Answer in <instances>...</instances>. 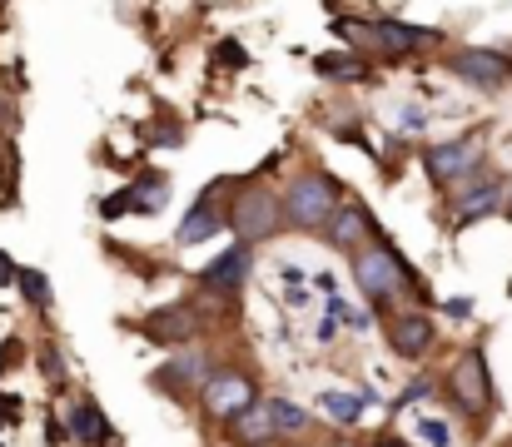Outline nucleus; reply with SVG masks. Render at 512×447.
<instances>
[{"mask_svg": "<svg viewBox=\"0 0 512 447\" xmlns=\"http://www.w3.org/2000/svg\"><path fill=\"white\" fill-rule=\"evenodd\" d=\"M229 433H234V443L239 447H259V443H274V423H269V413L254 403L249 413H239L234 423H229Z\"/></svg>", "mask_w": 512, "mask_h": 447, "instance_id": "obj_16", "label": "nucleus"}, {"mask_svg": "<svg viewBox=\"0 0 512 447\" xmlns=\"http://www.w3.org/2000/svg\"><path fill=\"white\" fill-rule=\"evenodd\" d=\"M478 164H483V145H478V140H448V145H433L423 154V169H428L438 184H458V179H468Z\"/></svg>", "mask_w": 512, "mask_h": 447, "instance_id": "obj_6", "label": "nucleus"}, {"mask_svg": "<svg viewBox=\"0 0 512 447\" xmlns=\"http://www.w3.org/2000/svg\"><path fill=\"white\" fill-rule=\"evenodd\" d=\"M125 209H135V204H130V189H120L115 199H105V204H100V214H105V219H115V214H125Z\"/></svg>", "mask_w": 512, "mask_h": 447, "instance_id": "obj_24", "label": "nucleus"}, {"mask_svg": "<svg viewBox=\"0 0 512 447\" xmlns=\"http://www.w3.org/2000/svg\"><path fill=\"white\" fill-rule=\"evenodd\" d=\"M204 378H209L204 353H199V348H179V353H174L150 383H155V388H165V393H189V388H204Z\"/></svg>", "mask_w": 512, "mask_h": 447, "instance_id": "obj_10", "label": "nucleus"}, {"mask_svg": "<svg viewBox=\"0 0 512 447\" xmlns=\"http://www.w3.org/2000/svg\"><path fill=\"white\" fill-rule=\"evenodd\" d=\"M418 433H423V438H428L433 447H448V443H453V433L443 428V418H423V423H418Z\"/></svg>", "mask_w": 512, "mask_h": 447, "instance_id": "obj_23", "label": "nucleus"}, {"mask_svg": "<svg viewBox=\"0 0 512 447\" xmlns=\"http://www.w3.org/2000/svg\"><path fill=\"white\" fill-rule=\"evenodd\" d=\"M244 279H249V254H244V249H229V254H219L209 269H199V284L214 289V294H229V289H239Z\"/></svg>", "mask_w": 512, "mask_h": 447, "instance_id": "obj_14", "label": "nucleus"}, {"mask_svg": "<svg viewBox=\"0 0 512 447\" xmlns=\"http://www.w3.org/2000/svg\"><path fill=\"white\" fill-rule=\"evenodd\" d=\"M503 209H508V219H512V184H508V194H503Z\"/></svg>", "mask_w": 512, "mask_h": 447, "instance_id": "obj_31", "label": "nucleus"}, {"mask_svg": "<svg viewBox=\"0 0 512 447\" xmlns=\"http://www.w3.org/2000/svg\"><path fill=\"white\" fill-rule=\"evenodd\" d=\"M373 447H408V443H398V438H378Z\"/></svg>", "mask_w": 512, "mask_h": 447, "instance_id": "obj_30", "label": "nucleus"}, {"mask_svg": "<svg viewBox=\"0 0 512 447\" xmlns=\"http://www.w3.org/2000/svg\"><path fill=\"white\" fill-rule=\"evenodd\" d=\"M373 40H378V50H388V55H408V50L433 45L438 35L423 30V25H408V20H378V25H373Z\"/></svg>", "mask_w": 512, "mask_h": 447, "instance_id": "obj_11", "label": "nucleus"}, {"mask_svg": "<svg viewBox=\"0 0 512 447\" xmlns=\"http://www.w3.org/2000/svg\"><path fill=\"white\" fill-rule=\"evenodd\" d=\"M199 398H204V413H209L214 423H234L239 413H249V408L259 403V398H254V378H249V373H234V368L209 373L204 388H199Z\"/></svg>", "mask_w": 512, "mask_h": 447, "instance_id": "obj_2", "label": "nucleus"}, {"mask_svg": "<svg viewBox=\"0 0 512 447\" xmlns=\"http://www.w3.org/2000/svg\"><path fill=\"white\" fill-rule=\"evenodd\" d=\"M15 413H20V403L0 393V428H5V423H15Z\"/></svg>", "mask_w": 512, "mask_h": 447, "instance_id": "obj_28", "label": "nucleus"}, {"mask_svg": "<svg viewBox=\"0 0 512 447\" xmlns=\"http://www.w3.org/2000/svg\"><path fill=\"white\" fill-rule=\"evenodd\" d=\"M423 393H428V383H423V378H413V383L403 388V398H398V403H418Z\"/></svg>", "mask_w": 512, "mask_h": 447, "instance_id": "obj_27", "label": "nucleus"}, {"mask_svg": "<svg viewBox=\"0 0 512 447\" xmlns=\"http://www.w3.org/2000/svg\"><path fill=\"white\" fill-rule=\"evenodd\" d=\"M314 65H319V75H329V80H358V75H363L358 55H319Z\"/></svg>", "mask_w": 512, "mask_h": 447, "instance_id": "obj_22", "label": "nucleus"}, {"mask_svg": "<svg viewBox=\"0 0 512 447\" xmlns=\"http://www.w3.org/2000/svg\"><path fill=\"white\" fill-rule=\"evenodd\" d=\"M15 284H20L25 303H35V308H50V279H45L40 269H20V274H15Z\"/></svg>", "mask_w": 512, "mask_h": 447, "instance_id": "obj_21", "label": "nucleus"}, {"mask_svg": "<svg viewBox=\"0 0 512 447\" xmlns=\"http://www.w3.org/2000/svg\"><path fill=\"white\" fill-rule=\"evenodd\" d=\"M140 333H145L150 343L179 348V343H189V338H194V313H189L184 303H165V308H155V313H145V318H140Z\"/></svg>", "mask_w": 512, "mask_h": 447, "instance_id": "obj_8", "label": "nucleus"}, {"mask_svg": "<svg viewBox=\"0 0 512 447\" xmlns=\"http://www.w3.org/2000/svg\"><path fill=\"white\" fill-rule=\"evenodd\" d=\"M15 274H20V269L10 264V254H0V289H5V284H15Z\"/></svg>", "mask_w": 512, "mask_h": 447, "instance_id": "obj_29", "label": "nucleus"}, {"mask_svg": "<svg viewBox=\"0 0 512 447\" xmlns=\"http://www.w3.org/2000/svg\"><path fill=\"white\" fill-rule=\"evenodd\" d=\"M443 308H448L453 318H473V298H448Z\"/></svg>", "mask_w": 512, "mask_h": 447, "instance_id": "obj_26", "label": "nucleus"}, {"mask_svg": "<svg viewBox=\"0 0 512 447\" xmlns=\"http://www.w3.org/2000/svg\"><path fill=\"white\" fill-rule=\"evenodd\" d=\"M334 209H339V184L329 179V174H304V179H294L289 184V194H284V219L294 224V229H324L329 219H334Z\"/></svg>", "mask_w": 512, "mask_h": 447, "instance_id": "obj_1", "label": "nucleus"}, {"mask_svg": "<svg viewBox=\"0 0 512 447\" xmlns=\"http://www.w3.org/2000/svg\"><path fill=\"white\" fill-rule=\"evenodd\" d=\"M319 408L334 418V423H343V428H353L358 418H363V398H353V393H319Z\"/></svg>", "mask_w": 512, "mask_h": 447, "instance_id": "obj_20", "label": "nucleus"}, {"mask_svg": "<svg viewBox=\"0 0 512 447\" xmlns=\"http://www.w3.org/2000/svg\"><path fill=\"white\" fill-rule=\"evenodd\" d=\"M130 189V204L145 214V209H165V199H170V184H165V174H140L135 184H125Z\"/></svg>", "mask_w": 512, "mask_h": 447, "instance_id": "obj_18", "label": "nucleus"}, {"mask_svg": "<svg viewBox=\"0 0 512 447\" xmlns=\"http://www.w3.org/2000/svg\"><path fill=\"white\" fill-rule=\"evenodd\" d=\"M70 438H75L80 447H105L110 443V418L100 413L95 398H80V403L70 408Z\"/></svg>", "mask_w": 512, "mask_h": 447, "instance_id": "obj_13", "label": "nucleus"}, {"mask_svg": "<svg viewBox=\"0 0 512 447\" xmlns=\"http://www.w3.org/2000/svg\"><path fill=\"white\" fill-rule=\"evenodd\" d=\"M388 343H393V353H398V358L418 363V358L438 343V328H433V318H428V313H403V318H393Z\"/></svg>", "mask_w": 512, "mask_h": 447, "instance_id": "obj_9", "label": "nucleus"}, {"mask_svg": "<svg viewBox=\"0 0 512 447\" xmlns=\"http://www.w3.org/2000/svg\"><path fill=\"white\" fill-rule=\"evenodd\" d=\"M224 224H229V214H224V209H219V204L204 194V199H199V204L184 214V224L174 229V239H179V244H204V239H214Z\"/></svg>", "mask_w": 512, "mask_h": 447, "instance_id": "obj_12", "label": "nucleus"}, {"mask_svg": "<svg viewBox=\"0 0 512 447\" xmlns=\"http://www.w3.org/2000/svg\"><path fill=\"white\" fill-rule=\"evenodd\" d=\"M279 214L284 209H279V199L269 189H239V199L229 209V224H234V234L244 244H254V239H269L279 229Z\"/></svg>", "mask_w": 512, "mask_h": 447, "instance_id": "obj_4", "label": "nucleus"}, {"mask_svg": "<svg viewBox=\"0 0 512 447\" xmlns=\"http://www.w3.org/2000/svg\"><path fill=\"white\" fill-rule=\"evenodd\" d=\"M259 447H274V443H259Z\"/></svg>", "mask_w": 512, "mask_h": 447, "instance_id": "obj_32", "label": "nucleus"}, {"mask_svg": "<svg viewBox=\"0 0 512 447\" xmlns=\"http://www.w3.org/2000/svg\"><path fill=\"white\" fill-rule=\"evenodd\" d=\"M493 209H503V184L473 179V189L458 199V224H473V219H483V214H493Z\"/></svg>", "mask_w": 512, "mask_h": 447, "instance_id": "obj_15", "label": "nucleus"}, {"mask_svg": "<svg viewBox=\"0 0 512 447\" xmlns=\"http://www.w3.org/2000/svg\"><path fill=\"white\" fill-rule=\"evenodd\" d=\"M324 229H329V244H334V249H353V244L363 239V229H373V224H368L363 209H334V219H329Z\"/></svg>", "mask_w": 512, "mask_h": 447, "instance_id": "obj_17", "label": "nucleus"}, {"mask_svg": "<svg viewBox=\"0 0 512 447\" xmlns=\"http://www.w3.org/2000/svg\"><path fill=\"white\" fill-rule=\"evenodd\" d=\"M264 413H269L274 433H309V413H304L299 403H289V398H269Z\"/></svg>", "mask_w": 512, "mask_h": 447, "instance_id": "obj_19", "label": "nucleus"}, {"mask_svg": "<svg viewBox=\"0 0 512 447\" xmlns=\"http://www.w3.org/2000/svg\"><path fill=\"white\" fill-rule=\"evenodd\" d=\"M453 398H458V408L473 413V418L493 413V378H488L483 348H468V353L458 358V368H453Z\"/></svg>", "mask_w": 512, "mask_h": 447, "instance_id": "obj_5", "label": "nucleus"}, {"mask_svg": "<svg viewBox=\"0 0 512 447\" xmlns=\"http://www.w3.org/2000/svg\"><path fill=\"white\" fill-rule=\"evenodd\" d=\"M353 279H358V289L373 298L378 308H383V303H393V298L408 289V269L398 264V254H393V249H363V254H358V264H353Z\"/></svg>", "mask_w": 512, "mask_h": 447, "instance_id": "obj_3", "label": "nucleus"}, {"mask_svg": "<svg viewBox=\"0 0 512 447\" xmlns=\"http://www.w3.org/2000/svg\"><path fill=\"white\" fill-rule=\"evenodd\" d=\"M219 60H224L229 70H244V50H239L234 40H224V45H219Z\"/></svg>", "mask_w": 512, "mask_h": 447, "instance_id": "obj_25", "label": "nucleus"}, {"mask_svg": "<svg viewBox=\"0 0 512 447\" xmlns=\"http://www.w3.org/2000/svg\"><path fill=\"white\" fill-rule=\"evenodd\" d=\"M453 70L468 80V85H478V90H498L503 80L512 75V60L503 50H483V45H468V50H458V60H453Z\"/></svg>", "mask_w": 512, "mask_h": 447, "instance_id": "obj_7", "label": "nucleus"}]
</instances>
